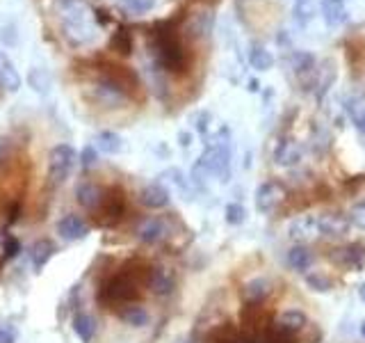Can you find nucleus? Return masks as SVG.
Returning <instances> with one entry per match:
<instances>
[{"label":"nucleus","instance_id":"obj_27","mask_svg":"<svg viewBox=\"0 0 365 343\" xmlns=\"http://www.w3.org/2000/svg\"><path fill=\"white\" fill-rule=\"evenodd\" d=\"M110 51L119 53L123 57H128L133 53V34H130V30L119 28L117 32H114L112 39H110Z\"/></svg>","mask_w":365,"mask_h":343},{"label":"nucleus","instance_id":"obj_29","mask_svg":"<svg viewBox=\"0 0 365 343\" xmlns=\"http://www.w3.org/2000/svg\"><path fill=\"white\" fill-rule=\"evenodd\" d=\"M304 282L308 286V291H313V293H331V291H334V279H331L329 274H324V272L306 274Z\"/></svg>","mask_w":365,"mask_h":343},{"label":"nucleus","instance_id":"obj_35","mask_svg":"<svg viewBox=\"0 0 365 343\" xmlns=\"http://www.w3.org/2000/svg\"><path fill=\"white\" fill-rule=\"evenodd\" d=\"M349 222L354 224V227H359L361 232H365V199L363 202H356L349 209Z\"/></svg>","mask_w":365,"mask_h":343},{"label":"nucleus","instance_id":"obj_19","mask_svg":"<svg viewBox=\"0 0 365 343\" xmlns=\"http://www.w3.org/2000/svg\"><path fill=\"white\" fill-rule=\"evenodd\" d=\"M269 293H272V282L265 279V277L249 279L242 286V297H245V302H249V304H260Z\"/></svg>","mask_w":365,"mask_h":343},{"label":"nucleus","instance_id":"obj_15","mask_svg":"<svg viewBox=\"0 0 365 343\" xmlns=\"http://www.w3.org/2000/svg\"><path fill=\"white\" fill-rule=\"evenodd\" d=\"M302 156H304V149L297 140H285L277 146V151H274V160H277V165H281V167L299 165Z\"/></svg>","mask_w":365,"mask_h":343},{"label":"nucleus","instance_id":"obj_2","mask_svg":"<svg viewBox=\"0 0 365 343\" xmlns=\"http://www.w3.org/2000/svg\"><path fill=\"white\" fill-rule=\"evenodd\" d=\"M151 46L155 53V66L163 71H182L187 64L182 44L176 37V30L171 28V21H163L153 28Z\"/></svg>","mask_w":365,"mask_h":343},{"label":"nucleus","instance_id":"obj_39","mask_svg":"<svg viewBox=\"0 0 365 343\" xmlns=\"http://www.w3.org/2000/svg\"><path fill=\"white\" fill-rule=\"evenodd\" d=\"M0 343H16V329L9 323H0Z\"/></svg>","mask_w":365,"mask_h":343},{"label":"nucleus","instance_id":"obj_23","mask_svg":"<svg viewBox=\"0 0 365 343\" xmlns=\"http://www.w3.org/2000/svg\"><path fill=\"white\" fill-rule=\"evenodd\" d=\"M249 64L254 66L256 71H269V69L274 66V55L262 44H251V49H249Z\"/></svg>","mask_w":365,"mask_h":343},{"label":"nucleus","instance_id":"obj_42","mask_svg":"<svg viewBox=\"0 0 365 343\" xmlns=\"http://www.w3.org/2000/svg\"><path fill=\"white\" fill-rule=\"evenodd\" d=\"M359 297H361V300L365 302V282H363V284L359 286Z\"/></svg>","mask_w":365,"mask_h":343},{"label":"nucleus","instance_id":"obj_24","mask_svg":"<svg viewBox=\"0 0 365 343\" xmlns=\"http://www.w3.org/2000/svg\"><path fill=\"white\" fill-rule=\"evenodd\" d=\"M73 332L83 343H89L96 334V320L91 318L89 314H85V312H78L73 316Z\"/></svg>","mask_w":365,"mask_h":343},{"label":"nucleus","instance_id":"obj_31","mask_svg":"<svg viewBox=\"0 0 365 343\" xmlns=\"http://www.w3.org/2000/svg\"><path fill=\"white\" fill-rule=\"evenodd\" d=\"M290 66H292V71L297 76H306V74H311L313 71V66H315V57L311 53H292L290 55Z\"/></svg>","mask_w":365,"mask_h":343},{"label":"nucleus","instance_id":"obj_37","mask_svg":"<svg viewBox=\"0 0 365 343\" xmlns=\"http://www.w3.org/2000/svg\"><path fill=\"white\" fill-rule=\"evenodd\" d=\"M11 137H7V135H0V165H5L7 160L11 158Z\"/></svg>","mask_w":365,"mask_h":343},{"label":"nucleus","instance_id":"obj_40","mask_svg":"<svg viewBox=\"0 0 365 343\" xmlns=\"http://www.w3.org/2000/svg\"><path fill=\"white\" fill-rule=\"evenodd\" d=\"M354 126H356V131L361 135H365V106L359 112H354Z\"/></svg>","mask_w":365,"mask_h":343},{"label":"nucleus","instance_id":"obj_3","mask_svg":"<svg viewBox=\"0 0 365 343\" xmlns=\"http://www.w3.org/2000/svg\"><path fill=\"white\" fill-rule=\"evenodd\" d=\"M228 174H231V146L226 140L217 137L215 142L205 146L199 163L194 165L192 177L197 183H201V177H217L220 181H228Z\"/></svg>","mask_w":365,"mask_h":343},{"label":"nucleus","instance_id":"obj_25","mask_svg":"<svg viewBox=\"0 0 365 343\" xmlns=\"http://www.w3.org/2000/svg\"><path fill=\"white\" fill-rule=\"evenodd\" d=\"M96 149H101L103 154L114 156L123 149V140H121V135L112 133V131H101L96 135Z\"/></svg>","mask_w":365,"mask_h":343},{"label":"nucleus","instance_id":"obj_44","mask_svg":"<svg viewBox=\"0 0 365 343\" xmlns=\"http://www.w3.org/2000/svg\"><path fill=\"white\" fill-rule=\"evenodd\" d=\"M361 337L365 339V320H363V323H361Z\"/></svg>","mask_w":365,"mask_h":343},{"label":"nucleus","instance_id":"obj_9","mask_svg":"<svg viewBox=\"0 0 365 343\" xmlns=\"http://www.w3.org/2000/svg\"><path fill=\"white\" fill-rule=\"evenodd\" d=\"M146 286L151 289L153 295L167 297L176 291V274L167 266H153L146 274Z\"/></svg>","mask_w":365,"mask_h":343},{"label":"nucleus","instance_id":"obj_33","mask_svg":"<svg viewBox=\"0 0 365 343\" xmlns=\"http://www.w3.org/2000/svg\"><path fill=\"white\" fill-rule=\"evenodd\" d=\"M245 217H247V211H245V206H242V204L231 202V204L226 206V222L231 224V227L242 224V222H245Z\"/></svg>","mask_w":365,"mask_h":343},{"label":"nucleus","instance_id":"obj_46","mask_svg":"<svg viewBox=\"0 0 365 343\" xmlns=\"http://www.w3.org/2000/svg\"><path fill=\"white\" fill-rule=\"evenodd\" d=\"M363 151H365V135H363Z\"/></svg>","mask_w":365,"mask_h":343},{"label":"nucleus","instance_id":"obj_20","mask_svg":"<svg viewBox=\"0 0 365 343\" xmlns=\"http://www.w3.org/2000/svg\"><path fill=\"white\" fill-rule=\"evenodd\" d=\"M285 261H288V266L297 272H306L308 268L315 263V254L311 247L306 245H294L288 249V254H285Z\"/></svg>","mask_w":365,"mask_h":343},{"label":"nucleus","instance_id":"obj_22","mask_svg":"<svg viewBox=\"0 0 365 343\" xmlns=\"http://www.w3.org/2000/svg\"><path fill=\"white\" fill-rule=\"evenodd\" d=\"M55 254V245L51 240H37L32 247H30V261H32V268L34 270H41L46 263H48Z\"/></svg>","mask_w":365,"mask_h":343},{"label":"nucleus","instance_id":"obj_38","mask_svg":"<svg viewBox=\"0 0 365 343\" xmlns=\"http://www.w3.org/2000/svg\"><path fill=\"white\" fill-rule=\"evenodd\" d=\"M208 126H210V112H199V114H194V129H197L201 135L208 133Z\"/></svg>","mask_w":365,"mask_h":343},{"label":"nucleus","instance_id":"obj_8","mask_svg":"<svg viewBox=\"0 0 365 343\" xmlns=\"http://www.w3.org/2000/svg\"><path fill=\"white\" fill-rule=\"evenodd\" d=\"M288 238L297 245L313 243L319 238V220L315 215H299L288 224Z\"/></svg>","mask_w":365,"mask_h":343},{"label":"nucleus","instance_id":"obj_14","mask_svg":"<svg viewBox=\"0 0 365 343\" xmlns=\"http://www.w3.org/2000/svg\"><path fill=\"white\" fill-rule=\"evenodd\" d=\"M140 202H142V206H146V209L160 211V209H165V206L169 204V190L158 181L148 183V186L140 192Z\"/></svg>","mask_w":365,"mask_h":343},{"label":"nucleus","instance_id":"obj_30","mask_svg":"<svg viewBox=\"0 0 365 343\" xmlns=\"http://www.w3.org/2000/svg\"><path fill=\"white\" fill-rule=\"evenodd\" d=\"M119 316H121L128 325H133V327H144V325H148V320H151V316H148V312H146L144 307H140V304L125 307Z\"/></svg>","mask_w":365,"mask_h":343},{"label":"nucleus","instance_id":"obj_11","mask_svg":"<svg viewBox=\"0 0 365 343\" xmlns=\"http://www.w3.org/2000/svg\"><path fill=\"white\" fill-rule=\"evenodd\" d=\"M101 209H103V224H114L121 220L123 215V190L121 188H110V190H103V202H101Z\"/></svg>","mask_w":365,"mask_h":343},{"label":"nucleus","instance_id":"obj_17","mask_svg":"<svg viewBox=\"0 0 365 343\" xmlns=\"http://www.w3.org/2000/svg\"><path fill=\"white\" fill-rule=\"evenodd\" d=\"M21 74L16 71V66H14V62L9 60V57L0 51V87H3L5 91H19L21 89Z\"/></svg>","mask_w":365,"mask_h":343},{"label":"nucleus","instance_id":"obj_21","mask_svg":"<svg viewBox=\"0 0 365 343\" xmlns=\"http://www.w3.org/2000/svg\"><path fill=\"white\" fill-rule=\"evenodd\" d=\"M212 26H215V16L210 11H194V16L187 23V34L194 39L208 37L212 32Z\"/></svg>","mask_w":365,"mask_h":343},{"label":"nucleus","instance_id":"obj_13","mask_svg":"<svg viewBox=\"0 0 365 343\" xmlns=\"http://www.w3.org/2000/svg\"><path fill=\"white\" fill-rule=\"evenodd\" d=\"M76 197L85 211H98L103 202V190L91 181H80L76 188Z\"/></svg>","mask_w":365,"mask_h":343},{"label":"nucleus","instance_id":"obj_1","mask_svg":"<svg viewBox=\"0 0 365 343\" xmlns=\"http://www.w3.org/2000/svg\"><path fill=\"white\" fill-rule=\"evenodd\" d=\"M62 28L64 37L76 44H91L98 34V26L94 21V9L83 0H62Z\"/></svg>","mask_w":365,"mask_h":343},{"label":"nucleus","instance_id":"obj_7","mask_svg":"<svg viewBox=\"0 0 365 343\" xmlns=\"http://www.w3.org/2000/svg\"><path fill=\"white\" fill-rule=\"evenodd\" d=\"M171 236H174V232H171V220H167V217H151L137 229V238L144 245H160Z\"/></svg>","mask_w":365,"mask_h":343},{"label":"nucleus","instance_id":"obj_32","mask_svg":"<svg viewBox=\"0 0 365 343\" xmlns=\"http://www.w3.org/2000/svg\"><path fill=\"white\" fill-rule=\"evenodd\" d=\"M30 85L39 91V94H46L51 91V76L43 71V69H32L30 71Z\"/></svg>","mask_w":365,"mask_h":343},{"label":"nucleus","instance_id":"obj_41","mask_svg":"<svg viewBox=\"0 0 365 343\" xmlns=\"http://www.w3.org/2000/svg\"><path fill=\"white\" fill-rule=\"evenodd\" d=\"M180 144L182 146H190V133H180Z\"/></svg>","mask_w":365,"mask_h":343},{"label":"nucleus","instance_id":"obj_26","mask_svg":"<svg viewBox=\"0 0 365 343\" xmlns=\"http://www.w3.org/2000/svg\"><path fill=\"white\" fill-rule=\"evenodd\" d=\"M117 5L128 16H144L151 9H155L158 0H117Z\"/></svg>","mask_w":365,"mask_h":343},{"label":"nucleus","instance_id":"obj_34","mask_svg":"<svg viewBox=\"0 0 365 343\" xmlns=\"http://www.w3.org/2000/svg\"><path fill=\"white\" fill-rule=\"evenodd\" d=\"M19 252H21L19 238H16V236H11V234H5V236H3V259H5V261L16 259V257H19Z\"/></svg>","mask_w":365,"mask_h":343},{"label":"nucleus","instance_id":"obj_10","mask_svg":"<svg viewBox=\"0 0 365 343\" xmlns=\"http://www.w3.org/2000/svg\"><path fill=\"white\" fill-rule=\"evenodd\" d=\"M319 220V236H327V238H345L351 229V222L347 215H342L338 211L334 213H324L322 217H317Z\"/></svg>","mask_w":365,"mask_h":343},{"label":"nucleus","instance_id":"obj_6","mask_svg":"<svg viewBox=\"0 0 365 343\" xmlns=\"http://www.w3.org/2000/svg\"><path fill=\"white\" fill-rule=\"evenodd\" d=\"M285 197H288V190L281 181H265L262 186H258L254 202L260 213H272L285 202Z\"/></svg>","mask_w":365,"mask_h":343},{"label":"nucleus","instance_id":"obj_18","mask_svg":"<svg viewBox=\"0 0 365 343\" xmlns=\"http://www.w3.org/2000/svg\"><path fill=\"white\" fill-rule=\"evenodd\" d=\"M319 11H322V19L329 28H338L347 21V7L342 0H322Z\"/></svg>","mask_w":365,"mask_h":343},{"label":"nucleus","instance_id":"obj_36","mask_svg":"<svg viewBox=\"0 0 365 343\" xmlns=\"http://www.w3.org/2000/svg\"><path fill=\"white\" fill-rule=\"evenodd\" d=\"M96 160H98L96 146H94V144H87V146L83 149V154H80V163H83L85 169H89V167H94V165H96Z\"/></svg>","mask_w":365,"mask_h":343},{"label":"nucleus","instance_id":"obj_4","mask_svg":"<svg viewBox=\"0 0 365 343\" xmlns=\"http://www.w3.org/2000/svg\"><path fill=\"white\" fill-rule=\"evenodd\" d=\"M140 297V284L133 277L128 270H123L117 277H112L110 282H106L101 291V302L106 300L110 302H133Z\"/></svg>","mask_w":365,"mask_h":343},{"label":"nucleus","instance_id":"obj_43","mask_svg":"<svg viewBox=\"0 0 365 343\" xmlns=\"http://www.w3.org/2000/svg\"><path fill=\"white\" fill-rule=\"evenodd\" d=\"M249 89L251 91H258V80H249Z\"/></svg>","mask_w":365,"mask_h":343},{"label":"nucleus","instance_id":"obj_5","mask_svg":"<svg viewBox=\"0 0 365 343\" xmlns=\"http://www.w3.org/2000/svg\"><path fill=\"white\" fill-rule=\"evenodd\" d=\"M76 149L71 144H57L48 154V181L51 186H62L76 165Z\"/></svg>","mask_w":365,"mask_h":343},{"label":"nucleus","instance_id":"obj_12","mask_svg":"<svg viewBox=\"0 0 365 343\" xmlns=\"http://www.w3.org/2000/svg\"><path fill=\"white\" fill-rule=\"evenodd\" d=\"M89 224L83 220L80 215H64L60 222H57V234H60L66 243H76V240H83L89 236Z\"/></svg>","mask_w":365,"mask_h":343},{"label":"nucleus","instance_id":"obj_16","mask_svg":"<svg viewBox=\"0 0 365 343\" xmlns=\"http://www.w3.org/2000/svg\"><path fill=\"white\" fill-rule=\"evenodd\" d=\"M308 325V318L304 312H299V309H288V312H283L279 318H277V325L274 327H279L281 332H285V334H299V332Z\"/></svg>","mask_w":365,"mask_h":343},{"label":"nucleus","instance_id":"obj_28","mask_svg":"<svg viewBox=\"0 0 365 343\" xmlns=\"http://www.w3.org/2000/svg\"><path fill=\"white\" fill-rule=\"evenodd\" d=\"M158 183H163V186L167 188V186H171V188H176L178 192H185L187 194V179H185V174L178 169V167H169V169H165L163 174H160V181Z\"/></svg>","mask_w":365,"mask_h":343},{"label":"nucleus","instance_id":"obj_45","mask_svg":"<svg viewBox=\"0 0 365 343\" xmlns=\"http://www.w3.org/2000/svg\"><path fill=\"white\" fill-rule=\"evenodd\" d=\"M237 3H251V0H237Z\"/></svg>","mask_w":365,"mask_h":343}]
</instances>
